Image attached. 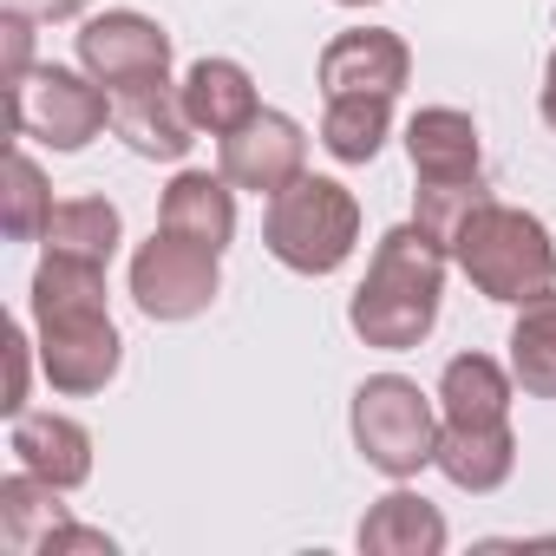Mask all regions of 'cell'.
I'll list each match as a JSON object with an SVG mask.
<instances>
[{
	"label": "cell",
	"instance_id": "cell-12",
	"mask_svg": "<svg viewBox=\"0 0 556 556\" xmlns=\"http://www.w3.org/2000/svg\"><path fill=\"white\" fill-rule=\"evenodd\" d=\"M112 131L138 151V157H157V164H177L190 144H197V125L184 112V92L170 79H151V86H131L112 99Z\"/></svg>",
	"mask_w": 556,
	"mask_h": 556
},
{
	"label": "cell",
	"instance_id": "cell-11",
	"mask_svg": "<svg viewBox=\"0 0 556 556\" xmlns=\"http://www.w3.org/2000/svg\"><path fill=\"white\" fill-rule=\"evenodd\" d=\"M406 79H413V53L387 27H354L321 47V99H354V92L400 99Z\"/></svg>",
	"mask_w": 556,
	"mask_h": 556
},
{
	"label": "cell",
	"instance_id": "cell-24",
	"mask_svg": "<svg viewBox=\"0 0 556 556\" xmlns=\"http://www.w3.org/2000/svg\"><path fill=\"white\" fill-rule=\"evenodd\" d=\"M8 413H27V334L14 328L8 334V400H0Z\"/></svg>",
	"mask_w": 556,
	"mask_h": 556
},
{
	"label": "cell",
	"instance_id": "cell-21",
	"mask_svg": "<svg viewBox=\"0 0 556 556\" xmlns=\"http://www.w3.org/2000/svg\"><path fill=\"white\" fill-rule=\"evenodd\" d=\"M387 131H393V99H380V92L328 99V112H321V144H328L341 164H367V157H380Z\"/></svg>",
	"mask_w": 556,
	"mask_h": 556
},
{
	"label": "cell",
	"instance_id": "cell-2",
	"mask_svg": "<svg viewBox=\"0 0 556 556\" xmlns=\"http://www.w3.org/2000/svg\"><path fill=\"white\" fill-rule=\"evenodd\" d=\"M452 262L471 275V289L484 302H536L556 282V242L543 229V216L517 210V203H478L465 216V229L452 236Z\"/></svg>",
	"mask_w": 556,
	"mask_h": 556
},
{
	"label": "cell",
	"instance_id": "cell-10",
	"mask_svg": "<svg viewBox=\"0 0 556 556\" xmlns=\"http://www.w3.org/2000/svg\"><path fill=\"white\" fill-rule=\"evenodd\" d=\"M406 157L419 190H484V151H478V125L458 105H426L406 125Z\"/></svg>",
	"mask_w": 556,
	"mask_h": 556
},
{
	"label": "cell",
	"instance_id": "cell-26",
	"mask_svg": "<svg viewBox=\"0 0 556 556\" xmlns=\"http://www.w3.org/2000/svg\"><path fill=\"white\" fill-rule=\"evenodd\" d=\"M86 8L92 0H8V14H27V21H73Z\"/></svg>",
	"mask_w": 556,
	"mask_h": 556
},
{
	"label": "cell",
	"instance_id": "cell-16",
	"mask_svg": "<svg viewBox=\"0 0 556 556\" xmlns=\"http://www.w3.org/2000/svg\"><path fill=\"white\" fill-rule=\"evenodd\" d=\"M432 465H439L458 491L484 497V491H497V484L517 471V432H510V426H439Z\"/></svg>",
	"mask_w": 556,
	"mask_h": 556
},
{
	"label": "cell",
	"instance_id": "cell-8",
	"mask_svg": "<svg viewBox=\"0 0 556 556\" xmlns=\"http://www.w3.org/2000/svg\"><path fill=\"white\" fill-rule=\"evenodd\" d=\"M79 66L118 99V92H131V86L170 79V34H164L151 14H131V8L92 14V21L79 27Z\"/></svg>",
	"mask_w": 556,
	"mask_h": 556
},
{
	"label": "cell",
	"instance_id": "cell-1",
	"mask_svg": "<svg viewBox=\"0 0 556 556\" xmlns=\"http://www.w3.org/2000/svg\"><path fill=\"white\" fill-rule=\"evenodd\" d=\"M439 302H445V242L426 236L419 223H400L374 242L367 282L348 302V328L380 354H406L432 334Z\"/></svg>",
	"mask_w": 556,
	"mask_h": 556
},
{
	"label": "cell",
	"instance_id": "cell-28",
	"mask_svg": "<svg viewBox=\"0 0 556 556\" xmlns=\"http://www.w3.org/2000/svg\"><path fill=\"white\" fill-rule=\"evenodd\" d=\"M341 8H367V0H341Z\"/></svg>",
	"mask_w": 556,
	"mask_h": 556
},
{
	"label": "cell",
	"instance_id": "cell-5",
	"mask_svg": "<svg viewBox=\"0 0 556 556\" xmlns=\"http://www.w3.org/2000/svg\"><path fill=\"white\" fill-rule=\"evenodd\" d=\"M112 125V92L73 66H34L14 86V131L47 151H86Z\"/></svg>",
	"mask_w": 556,
	"mask_h": 556
},
{
	"label": "cell",
	"instance_id": "cell-13",
	"mask_svg": "<svg viewBox=\"0 0 556 556\" xmlns=\"http://www.w3.org/2000/svg\"><path fill=\"white\" fill-rule=\"evenodd\" d=\"M14 465L60 484V491H79L92 478V432L66 413H14Z\"/></svg>",
	"mask_w": 556,
	"mask_h": 556
},
{
	"label": "cell",
	"instance_id": "cell-23",
	"mask_svg": "<svg viewBox=\"0 0 556 556\" xmlns=\"http://www.w3.org/2000/svg\"><path fill=\"white\" fill-rule=\"evenodd\" d=\"M47 223H53L47 170L27 151H14L8 157V210H0V229H8V242H34V236H47Z\"/></svg>",
	"mask_w": 556,
	"mask_h": 556
},
{
	"label": "cell",
	"instance_id": "cell-27",
	"mask_svg": "<svg viewBox=\"0 0 556 556\" xmlns=\"http://www.w3.org/2000/svg\"><path fill=\"white\" fill-rule=\"evenodd\" d=\"M543 118H549V131H556V53H549V66H543Z\"/></svg>",
	"mask_w": 556,
	"mask_h": 556
},
{
	"label": "cell",
	"instance_id": "cell-9",
	"mask_svg": "<svg viewBox=\"0 0 556 556\" xmlns=\"http://www.w3.org/2000/svg\"><path fill=\"white\" fill-rule=\"evenodd\" d=\"M216 170L236 184V190H255V197H275L289 190L302 170H308V131L289 118V112H255L249 125H236L229 138H216Z\"/></svg>",
	"mask_w": 556,
	"mask_h": 556
},
{
	"label": "cell",
	"instance_id": "cell-25",
	"mask_svg": "<svg viewBox=\"0 0 556 556\" xmlns=\"http://www.w3.org/2000/svg\"><path fill=\"white\" fill-rule=\"evenodd\" d=\"M27 40H34V21L27 14H8V79L21 86L34 66H27Z\"/></svg>",
	"mask_w": 556,
	"mask_h": 556
},
{
	"label": "cell",
	"instance_id": "cell-15",
	"mask_svg": "<svg viewBox=\"0 0 556 556\" xmlns=\"http://www.w3.org/2000/svg\"><path fill=\"white\" fill-rule=\"evenodd\" d=\"M510 367L491 354H458L439 374V419L445 426H510Z\"/></svg>",
	"mask_w": 556,
	"mask_h": 556
},
{
	"label": "cell",
	"instance_id": "cell-3",
	"mask_svg": "<svg viewBox=\"0 0 556 556\" xmlns=\"http://www.w3.org/2000/svg\"><path fill=\"white\" fill-rule=\"evenodd\" d=\"M361 242V203L348 184L334 177H295L289 190L268 197V216H262V249L295 268V275H334Z\"/></svg>",
	"mask_w": 556,
	"mask_h": 556
},
{
	"label": "cell",
	"instance_id": "cell-6",
	"mask_svg": "<svg viewBox=\"0 0 556 556\" xmlns=\"http://www.w3.org/2000/svg\"><path fill=\"white\" fill-rule=\"evenodd\" d=\"M34 328H40V367L53 393H105V380L125 361V341L105 302H40Z\"/></svg>",
	"mask_w": 556,
	"mask_h": 556
},
{
	"label": "cell",
	"instance_id": "cell-20",
	"mask_svg": "<svg viewBox=\"0 0 556 556\" xmlns=\"http://www.w3.org/2000/svg\"><path fill=\"white\" fill-rule=\"evenodd\" d=\"M510 380L530 393V400H556V282L517 308V328H510Z\"/></svg>",
	"mask_w": 556,
	"mask_h": 556
},
{
	"label": "cell",
	"instance_id": "cell-7",
	"mask_svg": "<svg viewBox=\"0 0 556 556\" xmlns=\"http://www.w3.org/2000/svg\"><path fill=\"white\" fill-rule=\"evenodd\" d=\"M223 289L216 275V249L190 242V236H170L157 229L151 242H138L131 255V302L151 315V321H197Z\"/></svg>",
	"mask_w": 556,
	"mask_h": 556
},
{
	"label": "cell",
	"instance_id": "cell-14",
	"mask_svg": "<svg viewBox=\"0 0 556 556\" xmlns=\"http://www.w3.org/2000/svg\"><path fill=\"white\" fill-rule=\"evenodd\" d=\"M236 184L216 170H177L170 177V190H164V203H157V229H170V236H190V242H203V249H229V236H236V197H229Z\"/></svg>",
	"mask_w": 556,
	"mask_h": 556
},
{
	"label": "cell",
	"instance_id": "cell-19",
	"mask_svg": "<svg viewBox=\"0 0 556 556\" xmlns=\"http://www.w3.org/2000/svg\"><path fill=\"white\" fill-rule=\"evenodd\" d=\"M66 523H73V510L60 504V484H47L34 471H14L0 484V536H8L14 556H47Z\"/></svg>",
	"mask_w": 556,
	"mask_h": 556
},
{
	"label": "cell",
	"instance_id": "cell-18",
	"mask_svg": "<svg viewBox=\"0 0 556 556\" xmlns=\"http://www.w3.org/2000/svg\"><path fill=\"white\" fill-rule=\"evenodd\" d=\"M361 549L367 556H439L445 549V517L419 491H387L361 517Z\"/></svg>",
	"mask_w": 556,
	"mask_h": 556
},
{
	"label": "cell",
	"instance_id": "cell-22",
	"mask_svg": "<svg viewBox=\"0 0 556 556\" xmlns=\"http://www.w3.org/2000/svg\"><path fill=\"white\" fill-rule=\"evenodd\" d=\"M118 242H125V216H118V203H105V197L53 203L47 249H60V255H86V262H112Z\"/></svg>",
	"mask_w": 556,
	"mask_h": 556
},
{
	"label": "cell",
	"instance_id": "cell-4",
	"mask_svg": "<svg viewBox=\"0 0 556 556\" xmlns=\"http://www.w3.org/2000/svg\"><path fill=\"white\" fill-rule=\"evenodd\" d=\"M439 406L419 393V380H406V374H374V380H361V393H354V445H361V458L380 471V478H393V484H406V478H419L426 465H432V452H439Z\"/></svg>",
	"mask_w": 556,
	"mask_h": 556
},
{
	"label": "cell",
	"instance_id": "cell-17",
	"mask_svg": "<svg viewBox=\"0 0 556 556\" xmlns=\"http://www.w3.org/2000/svg\"><path fill=\"white\" fill-rule=\"evenodd\" d=\"M184 112H190V125L197 131H210V138H229L236 125H249L255 112H262V99H255V79L236 66V60H197L190 73H184Z\"/></svg>",
	"mask_w": 556,
	"mask_h": 556
}]
</instances>
